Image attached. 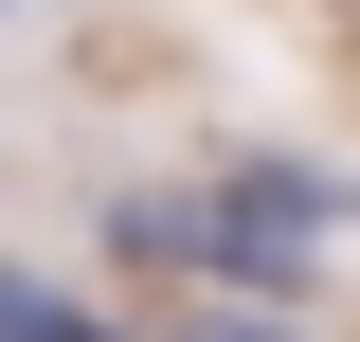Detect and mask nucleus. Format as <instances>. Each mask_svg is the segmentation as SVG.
Masks as SVG:
<instances>
[{"mask_svg": "<svg viewBox=\"0 0 360 342\" xmlns=\"http://www.w3.org/2000/svg\"><path fill=\"white\" fill-rule=\"evenodd\" d=\"M324 216H342V180H307V163H234V180H180V198H127L108 234H127V253H162V270H234V289H288Z\"/></svg>", "mask_w": 360, "mask_h": 342, "instance_id": "f257e3e1", "label": "nucleus"}, {"mask_svg": "<svg viewBox=\"0 0 360 342\" xmlns=\"http://www.w3.org/2000/svg\"><path fill=\"white\" fill-rule=\"evenodd\" d=\"M234 342H252V324H234Z\"/></svg>", "mask_w": 360, "mask_h": 342, "instance_id": "7ed1b4c3", "label": "nucleus"}, {"mask_svg": "<svg viewBox=\"0 0 360 342\" xmlns=\"http://www.w3.org/2000/svg\"><path fill=\"white\" fill-rule=\"evenodd\" d=\"M0 342H127V324H90L72 289H37V270H0Z\"/></svg>", "mask_w": 360, "mask_h": 342, "instance_id": "f03ea898", "label": "nucleus"}]
</instances>
